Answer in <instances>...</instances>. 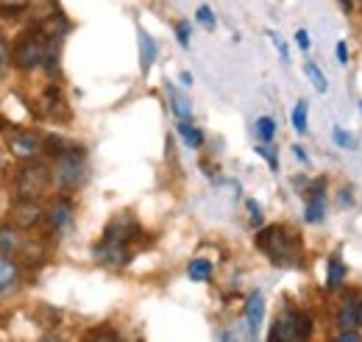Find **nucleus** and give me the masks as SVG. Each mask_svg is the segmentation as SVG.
<instances>
[{"instance_id": "nucleus-12", "label": "nucleus", "mask_w": 362, "mask_h": 342, "mask_svg": "<svg viewBox=\"0 0 362 342\" xmlns=\"http://www.w3.org/2000/svg\"><path fill=\"white\" fill-rule=\"evenodd\" d=\"M337 329H360L362 326V303L357 295L346 298L337 309Z\"/></svg>"}, {"instance_id": "nucleus-11", "label": "nucleus", "mask_w": 362, "mask_h": 342, "mask_svg": "<svg viewBox=\"0 0 362 342\" xmlns=\"http://www.w3.org/2000/svg\"><path fill=\"white\" fill-rule=\"evenodd\" d=\"M326 178H317L315 184L307 189V209H304V220L307 223H320L326 214Z\"/></svg>"}, {"instance_id": "nucleus-20", "label": "nucleus", "mask_w": 362, "mask_h": 342, "mask_svg": "<svg viewBox=\"0 0 362 342\" xmlns=\"http://www.w3.org/2000/svg\"><path fill=\"white\" fill-rule=\"evenodd\" d=\"M168 95H170V100H173V112H176V117H179V120H189V117H192V106H189V100L181 95L179 89H173V86H168Z\"/></svg>"}, {"instance_id": "nucleus-4", "label": "nucleus", "mask_w": 362, "mask_h": 342, "mask_svg": "<svg viewBox=\"0 0 362 342\" xmlns=\"http://www.w3.org/2000/svg\"><path fill=\"white\" fill-rule=\"evenodd\" d=\"M53 187V170L47 167L45 162H37V159H28L17 175H14V189H17V198H31V201H40L45 198Z\"/></svg>"}, {"instance_id": "nucleus-3", "label": "nucleus", "mask_w": 362, "mask_h": 342, "mask_svg": "<svg viewBox=\"0 0 362 342\" xmlns=\"http://www.w3.org/2000/svg\"><path fill=\"white\" fill-rule=\"evenodd\" d=\"M50 50H53V42L47 40V34L40 25H34L25 34H20L17 45L11 47V64L17 70H23V73H31V70H37V67L45 64Z\"/></svg>"}, {"instance_id": "nucleus-5", "label": "nucleus", "mask_w": 362, "mask_h": 342, "mask_svg": "<svg viewBox=\"0 0 362 342\" xmlns=\"http://www.w3.org/2000/svg\"><path fill=\"white\" fill-rule=\"evenodd\" d=\"M313 337V317L307 312H298L293 306H284L273 323L268 340L271 342H301Z\"/></svg>"}, {"instance_id": "nucleus-6", "label": "nucleus", "mask_w": 362, "mask_h": 342, "mask_svg": "<svg viewBox=\"0 0 362 342\" xmlns=\"http://www.w3.org/2000/svg\"><path fill=\"white\" fill-rule=\"evenodd\" d=\"M8 151L11 156H17L20 162H28V159H37L42 151H45V139L37 134V131H14L8 136Z\"/></svg>"}, {"instance_id": "nucleus-16", "label": "nucleus", "mask_w": 362, "mask_h": 342, "mask_svg": "<svg viewBox=\"0 0 362 342\" xmlns=\"http://www.w3.org/2000/svg\"><path fill=\"white\" fill-rule=\"evenodd\" d=\"M42 112H45L47 117H53V120H67L70 117V112H67V103H64V98H62V92H59V86H47V92L42 95Z\"/></svg>"}, {"instance_id": "nucleus-19", "label": "nucleus", "mask_w": 362, "mask_h": 342, "mask_svg": "<svg viewBox=\"0 0 362 342\" xmlns=\"http://www.w3.org/2000/svg\"><path fill=\"white\" fill-rule=\"evenodd\" d=\"M187 276H189L192 281H209V276H212V261H209V259H192L189 267H187Z\"/></svg>"}, {"instance_id": "nucleus-32", "label": "nucleus", "mask_w": 362, "mask_h": 342, "mask_svg": "<svg viewBox=\"0 0 362 342\" xmlns=\"http://www.w3.org/2000/svg\"><path fill=\"white\" fill-rule=\"evenodd\" d=\"M176 37H179L181 47L189 45V25H187V23H179V25H176Z\"/></svg>"}, {"instance_id": "nucleus-34", "label": "nucleus", "mask_w": 362, "mask_h": 342, "mask_svg": "<svg viewBox=\"0 0 362 342\" xmlns=\"http://www.w3.org/2000/svg\"><path fill=\"white\" fill-rule=\"evenodd\" d=\"M334 53H337V61L340 64H349V47H346V42H337Z\"/></svg>"}, {"instance_id": "nucleus-28", "label": "nucleus", "mask_w": 362, "mask_h": 342, "mask_svg": "<svg viewBox=\"0 0 362 342\" xmlns=\"http://www.w3.org/2000/svg\"><path fill=\"white\" fill-rule=\"evenodd\" d=\"M334 142H337V145H340V148H349V151H351V148H354V145H357V142H354V136H351V134H346V131H340V129H334Z\"/></svg>"}, {"instance_id": "nucleus-26", "label": "nucleus", "mask_w": 362, "mask_h": 342, "mask_svg": "<svg viewBox=\"0 0 362 342\" xmlns=\"http://www.w3.org/2000/svg\"><path fill=\"white\" fill-rule=\"evenodd\" d=\"M195 17H198V23H204L206 28H215V23H218V20H215V11H212L209 6H201Z\"/></svg>"}, {"instance_id": "nucleus-9", "label": "nucleus", "mask_w": 362, "mask_h": 342, "mask_svg": "<svg viewBox=\"0 0 362 342\" xmlns=\"http://www.w3.org/2000/svg\"><path fill=\"white\" fill-rule=\"evenodd\" d=\"M73 212H76V206H73V201L67 198V195H59L50 206L45 209V220H47V228H50V234H59V231H64L67 225H70V220H73Z\"/></svg>"}, {"instance_id": "nucleus-24", "label": "nucleus", "mask_w": 362, "mask_h": 342, "mask_svg": "<svg viewBox=\"0 0 362 342\" xmlns=\"http://www.w3.org/2000/svg\"><path fill=\"white\" fill-rule=\"evenodd\" d=\"M257 134H259V139H262V142H271L273 134H276V123H273V117H259V120H257Z\"/></svg>"}, {"instance_id": "nucleus-15", "label": "nucleus", "mask_w": 362, "mask_h": 342, "mask_svg": "<svg viewBox=\"0 0 362 342\" xmlns=\"http://www.w3.org/2000/svg\"><path fill=\"white\" fill-rule=\"evenodd\" d=\"M20 231H23V228H17L14 223H11V225H0V254H6V256H17V254L23 251L25 237H23Z\"/></svg>"}, {"instance_id": "nucleus-27", "label": "nucleus", "mask_w": 362, "mask_h": 342, "mask_svg": "<svg viewBox=\"0 0 362 342\" xmlns=\"http://www.w3.org/2000/svg\"><path fill=\"white\" fill-rule=\"evenodd\" d=\"M31 0H0V11H25Z\"/></svg>"}, {"instance_id": "nucleus-7", "label": "nucleus", "mask_w": 362, "mask_h": 342, "mask_svg": "<svg viewBox=\"0 0 362 342\" xmlns=\"http://www.w3.org/2000/svg\"><path fill=\"white\" fill-rule=\"evenodd\" d=\"M134 237H139V223L134 220V214H129V212H117L109 220V225L103 228V240H106V242L129 245Z\"/></svg>"}, {"instance_id": "nucleus-33", "label": "nucleus", "mask_w": 362, "mask_h": 342, "mask_svg": "<svg viewBox=\"0 0 362 342\" xmlns=\"http://www.w3.org/2000/svg\"><path fill=\"white\" fill-rule=\"evenodd\" d=\"M248 212H251V225H259L262 223V209L257 201H248Z\"/></svg>"}, {"instance_id": "nucleus-8", "label": "nucleus", "mask_w": 362, "mask_h": 342, "mask_svg": "<svg viewBox=\"0 0 362 342\" xmlns=\"http://www.w3.org/2000/svg\"><path fill=\"white\" fill-rule=\"evenodd\" d=\"M45 220V209L40 206V201H31V198H17L14 206H11V223L23 231L28 228H37L40 223Z\"/></svg>"}, {"instance_id": "nucleus-22", "label": "nucleus", "mask_w": 362, "mask_h": 342, "mask_svg": "<svg viewBox=\"0 0 362 342\" xmlns=\"http://www.w3.org/2000/svg\"><path fill=\"white\" fill-rule=\"evenodd\" d=\"M304 73L310 76V81H313V86H315L320 95L329 89V81H326V76L320 73V67H317L315 61H307V64H304Z\"/></svg>"}, {"instance_id": "nucleus-36", "label": "nucleus", "mask_w": 362, "mask_h": 342, "mask_svg": "<svg viewBox=\"0 0 362 342\" xmlns=\"http://www.w3.org/2000/svg\"><path fill=\"white\" fill-rule=\"evenodd\" d=\"M90 340H117L115 331H90Z\"/></svg>"}, {"instance_id": "nucleus-21", "label": "nucleus", "mask_w": 362, "mask_h": 342, "mask_svg": "<svg viewBox=\"0 0 362 342\" xmlns=\"http://www.w3.org/2000/svg\"><path fill=\"white\" fill-rule=\"evenodd\" d=\"M179 134L189 148H204V134L195 129L189 120H179Z\"/></svg>"}, {"instance_id": "nucleus-39", "label": "nucleus", "mask_w": 362, "mask_h": 342, "mask_svg": "<svg viewBox=\"0 0 362 342\" xmlns=\"http://www.w3.org/2000/svg\"><path fill=\"white\" fill-rule=\"evenodd\" d=\"M296 156H298V159H301V162H307V153H304V151H301V148H298V145H296Z\"/></svg>"}, {"instance_id": "nucleus-25", "label": "nucleus", "mask_w": 362, "mask_h": 342, "mask_svg": "<svg viewBox=\"0 0 362 342\" xmlns=\"http://www.w3.org/2000/svg\"><path fill=\"white\" fill-rule=\"evenodd\" d=\"M8 64H11V50H8V42H6V37L0 34V76L8 70Z\"/></svg>"}, {"instance_id": "nucleus-17", "label": "nucleus", "mask_w": 362, "mask_h": 342, "mask_svg": "<svg viewBox=\"0 0 362 342\" xmlns=\"http://www.w3.org/2000/svg\"><path fill=\"white\" fill-rule=\"evenodd\" d=\"M153 61H156V42L151 34L139 31V67H142V73H148L153 67Z\"/></svg>"}, {"instance_id": "nucleus-29", "label": "nucleus", "mask_w": 362, "mask_h": 342, "mask_svg": "<svg viewBox=\"0 0 362 342\" xmlns=\"http://www.w3.org/2000/svg\"><path fill=\"white\" fill-rule=\"evenodd\" d=\"M268 37H271L273 47H276V50H279V56H281V61H284V64H290V53H287V45L281 42V40H279V37H276V34H273V31H268Z\"/></svg>"}, {"instance_id": "nucleus-23", "label": "nucleus", "mask_w": 362, "mask_h": 342, "mask_svg": "<svg viewBox=\"0 0 362 342\" xmlns=\"http://www.w3.org/2000/svg\"><path fill=\"white\" fill-rule=\"evenodd\" d=\"M307 112H310L307 100H298V103H296V109H293V129L298 131V134H304V131H307Z\"/></svg>"}, {"instance_id": "nucleus-18", "label": "nucleus", "mask_w": 362, "mask_h": 342, "mask_svg": "<svg viewBox=\"0 0 362 342\" xmlns=\"http://www.w3.org/2000/svg\"><path fill=\"white\" fill-rule=\"evenodd\" d=\"M343 281H346V264H343V259L334 256L329 259V270H326V290H340L343 287Z\"/></svg>"}, {"instance_id": "nucleus-10", "label": "nucleus", "mask_w": 362, "mask_h": 342, "mask_svg": "<svg viewBox=\"0 0 362 342\" xmlns=\"http://www.w3.org/2000/svg\"><path fill=\"white\" fill-rule=\"evenodd\" d=\"M95 259H98L100 264H106V267H115V270H117V267H126V264H129L132 251H129V245L100 240V245L95 248Z\"/></svg>"}, {"instance_id": "nucleus-13", "label": "nucleus", "mask_w": 362, "mask_h": 342, "mask_svg": "<svg viewBox=\"0 0 362 342\" xmlns=\"http://www.w3.org/2000/svg\"><path fill=\"white\" fill-rule=\"evenodd\" d=\"M265 317V298L262 293H251L245 300V323H248V337H259V326Z\"/></svg>"}, {"instance_id": "nucleus-1", "label": "nucleus", "mask_w": 362, "mask_h": 342, "mask_svg": "<svg viewBox=\"0 0 362 342\" xmlns=\"http://www.w3.org/2000/svg\"><path fill=\"white\" fill-rule=\"evenodd\" d=\"M257 248L271 259L276 267H296L301 264V240L284 225H265L257 234Z\"/></svg>"}, {"instance_id": "nucleus-35", "label": "nucleus", "mask_w": 362, "mask_h": 342, "mask_svg": "<svg viewBox=\"0 0 362 342\" xmlns=\"http://www.w3.org/2000/svg\"><path fill=\"white\" fill-rule=\"evenodd\" d=\"M296 42H298V47H301V50H310V34L301 28V31L296 34Z\"/></svg>"}, {"instance_id": "nucleus-38", "label": "nucleus", "mask_w": 362, "mask_h": 342, "mask_svg": "<svg viewBox=\"0 0 362 342\" xmlns=\"http://www.w3.org/2000/svg\"><path fill=\"white\" fill-rule=\"evenodd\" d=\"M181 84L189 86V84H192V76H189V73H181Z\"/></svg>"}, {"instance_id": "nucleus-37", "label": "nucleus", "mask_w": 362, "mask_h": 342, "mask_svg": "<svg viewBox=\"0 0 362 342\" xmlns=\"http://www.w3.org/2000/svg\"><path fill=\"white\" fill-rule=\"evenodd\" d=\"M337 3H340L346 11H351V8H354V0H337Z\"/></svg>"}, {"instance_id": "nucleus-31", "label": "nucleus", "mask_w": 362, "mask_h": 342, "mask_svg": "<svg viewBox=\"0 0 362 342\" xmlns=\"http://www.w3.org/2000/svg\"><path fill=\"white\" fill-rule=\"evenodd\" d=\"M257 153H259V156H265V159H268V165H271L273 170H276V153H273V148L268 145V142L257 145Z\"/></svg>"}, {"instance_id": "nucleus-2", "label": "nucleus", "mask_w": 362, "mask_h": 342, "mask_svg": "<svg viewBox=\"0 0 362 342\" xmlns=\"http://www.w3.org/2000/svg\"><path fill=\"white\" fill-rule=\"evenodd\" d=\"M53 187L62 192H73L87 178V151L81 145H67L59 156H53Z\"/></svg>"}, {"instance_id": "nucleus-14", "label": "nucleus", "mask_w": 362, "mask_h": 342, "mask_svg": "<svg viewBox=\"0 0 362 342\" xmlns=\"http://www.w3.org/2000/svg\"><path fill=\"white\" fill-rule=\"evenodd\" d=\"M17 284H20V261L17 256L0 254V295L17 290Z\"/></svg>"}, {"instance_id": "nucleus-30", "label": "nucleus", "mask_w": 362, "mask_h": 342, "mask_svg": "<svg viewBox=\"0 0 362 342\" xmlns=\"http://www.w3.org/2000/svg\"><path fill=\"white\" fill-rule=\"evenodd\" d=\"M337 342H360L362 334L357 331V329H340V334L334 337Z\"/></svg>"}]
</instances>
